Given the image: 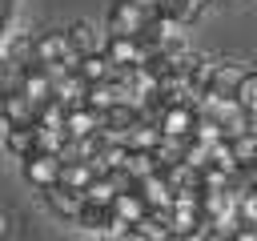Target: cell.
I'll return each mask as SVG.
<instances>
[{"label":"cell","instance_id":"f1b7e54d","mask_svg":"<svg viewBox=\"0 0 257 241\" xmlns=\"http://www.w3.org/2000/svg\"><path fill=\"white\" fill-rule=\"evenodd\" d=\"M213 4H217V0H213Z\"/></svg>","mask_w":257,"mask_h":241},{"label":"cell","instance_id":"8fae6325","mask_svg":"<svg viewBox=\"0 0 257 241\" xmlns=\"http://www.w3.org/2000/svg\"><path fill=\"white\" fill-rule=\"evenodd\" d=\"M92 181H96V169H92L88 161H68V165H60V189H68V193L80 197Z\"/></svg>","mask_w":257,"mask_h":241},{"label":"cell","instance_id":"3957f363","mask_svg":"<svg viewBox=\"0 0 257 241\" xmlns=\"http://www.w3.org/2000/svg\"><path fill=\"white\" fill-rule=\"evenodd\" d=\"M20 173H24V181L32 185V189H52V185H60V157H48V153H28L24 161H20Z\"/></svg>","mask_w":257,"mask_h":241},{"label":"cell","instance_id":"484cf974","mask_svg":"<svg viewBox=\"0 0 257 241\" xmlns=\"http://www.w3.org/2000/svg\"><path fill=\"white\" fill-rule=\"evenodd\" d=\"M249 72H253V76H257V56H253V64H249Z\"/></svg>","mask_w":257,"mask_h":241},{"label":"cell","instance_id":"5b68a950","mask_svg":"<svg viewBox=\"0 0 257 241\" xmlns=\"http://www.w3.org/2000/svg\"><path fill=\"white\" fill-rule=\"evenodd\" d=\"M241 76H245V68H241V64L217 60V64H213V76H209V88H205V96H221V100H233V92H237Z\"/></svg>","mask_w":257,"mask_h":241},{"label":"cell","instance_id":"7c38bea8","mask_svg":"<svg viewBox=\"0 0 257 241\" xmlns=\"http://www.w3.org/2000/svg\"><path fill=\"white\" fill-rule=\"evenodd\" d=\"M80 229H88V233H108V225H112V209L108 205H92V201H80V209H76V217H72Z\"/></svg>","mask_w":257,"mask_h":241},{"label":"cell","instance_id":"ffe728a7","mask_svg":"<svg viewBox=\"0 0 257 241\" xmlns=\"http://www.w3.org/2000/svg\"><path fill=\"white\" fill-rule=\"evenodd\" d=\"M233 100H237V108L241 112H249V108H257V76L245 68V76H241V84H237V92H233Z\"/></svg>","mask_w":257,"mask_h":241},{"label":"cell","instance_id":"4fadbf2b","mask_svg":"<svg viewBox=\"0 0 257 241\" xmlns=\"http://www.w3.org/2000/svg\"><path fill=\"white\" fill-rule=\"evenodd\" d=\"M76 76H80L84 84H104V80H112L116 72H112V64L104 60V52H92V56H80V60H76Z\"/></svg>","mask_w":257,"mask_h":241},{"label":"cell","instance_id":"e0dca14e","mask_svg":"<svg viewBox=\"0 0 257 241\" xmlns=\"http://www.w3.org/2000/svg\"><path fill=\"white\" fill-rule=\"evenodd\" d=\"M44 201H48V209L56 213V217H76V209H80V197L76 193H68V189H60V185H52V189H44Z\"/></svg>","mask_w":257,"mask_h":241},{"label":"cell","instance_id":"9c48e42d","mask_svg":"<svg viewBox=\"0 0 257 241\" xmlns=\"http://www.w3.org/2000/svg\"><path fill=\"white\" fill-rule=\"evenodd\" d=\"M108 209H112V221H120V225H128V229H133V225H141V221L149 217V209H145V201L137 197V189H128V193H116Z\"/></svg>","mask_w":257,"mask_h":241},{"label":"cell","instance_id":"7402d4cb","mask_svg":"<svg viewBox=\"0 0 257 241\" xmlns=\"http://www.w3.org/2000/svg\"><path fill=\"white\" fill-rule=\"evenodd\" d=\"M233 205H237V221L241 225H257V189H245Z\"/></svg>","mask_w":257,"mask_h":241},{"label":"cell","instance_id":"7a4b0ae2","mask_svg":"<svg viewBox=\"0 0 257 241\" xmlns=\"http://www.w3.org/2000/svg\"><path fill=\"white\" fill-rule=\"evenodd\" d=\"M100 52H104V60L112 64V72H133V68H145L153 56H149V48L141 44V40H128V36H108L104 44H100Z\"/></svg>","mask_w":257,"mask_h":241},{"label":"cell","instance_id":"5bb4252c","mask_svg":"<svg viewBox=\"0 0 257 241\" xmlns=\"http://www.w3.org/2000/svg\"><path fill=\"white\" fill-rule=\"evenodd\" d=\"M0 112H4V125H36V108L20 92H4L0 96Z\"/></svg>","mask_w":257,"mask_h":241},{"label":"cell","instance_id":"6da1fadb","mask_svg":"<svg viewBox=\"0 0 257 241\" xmlns=\"http://www.w3.org/2000/svg\"><path fill=\"white\" fill-rule=\"evenodd\" d=\"M157 16L141 4V0H112L108 4V36H128V40H141L145 32H149V24H153Z\"/></svg>","mask_w":257,"mask_h":241},{"label":"cell","instance_id":"d4e9b609","mask_svg":"<svg viewBox=\"0 0 257 241\" xmlns=\"http://www.w3.org/2000/svg\"><path fill=\"white\" fill-rule=\"evenodd\" d=\"M201 241H229V237H225V233H213V229H209V233H205Z\"/></svg>","mask_w":257,"mask_h":241},{"label":"cell","instance_id":"44dd1931","mask_svg":"<svg viewBox=\"0 0 257 241\" xmlns=\"http://www.w3.org/2000/svg\"><path fill=\"white\" fill-rule=\"evenodd\" d=\"M112 197H116V189L108 185V177H96V181L80 193V201H92V205H112Z\"/></svg>","mask_w":257,"mask_h":241},{"label":"cell","instance_id":"d6986e66","mask_svg":"<svg viewBox=\"0 0 257 241\" xmlns=\"http://www.w3.org/2000/svg\"><path fill=\"white\" fill-rule=\"evenodd\" d=\"M124 173H128L133 181H145V177H153V173H161V169H157V157H153V153H128Z\"/></svg>","mask_w":257,"mask_h":241},{"label":"cell","instance_id":"603a6c76","mask_svg":"<svg viewBox=\"0 0 257 241\" xmlns=\"http://www.w3.org/2000/svg\"><path fill=\"white\" fill-rule=\"evenodd\" d=\"M229 241H257V225H237L229 233Z\"/></svg>","mask_w":257,"mask_h":241},{"label":"cell","instance_id":"ac0fdd59","mask_svg":"<svg viewBox=\"0 0 257 241\" xmlns=\"http://www.w3.org/2000/svg\"><path fill=\"white\" fill-rule=\"evenodd\" d=\"M36 129V125H32ZM64 145H68V137H64V129H36V153H48V157H60L64 153Z\"/></svg>","mask_w":257,"mask_h":241},{"label":"cell","instance_id":"8992f818","mask_svg":"<svg viewBox=\"0 0 257 241\" xmlns=\"http://www.w3.org/2000/svg\"><path fill=\"white\" fill-rule=\"evenodd\" d=\"M20 96L32 104V108H40V104H48L52 100V76L44 72V68H24V76H20Z\"/></svg>","mask_w":257,"mask_h":241},{"label":"cell","instance_id":"2e32d148","mask_svg":"<svg viewBox=\"0 0 257 241\" xmlns=\"http://www.w3.org/2000/svg\"><path fill=\"white\" fill-rule=\"evenodd\" d=\"M229 153H233V165L237 169H253L257 165V133H237V137H229Z\"/></svg>","mask_w":257,"mask_h":241},{"label":"cell","instance_id":"52a82bcc","mask_svg":"<svg viewBox=\"0 0 257 241\" xmlns=\"http://www.w3.org/2000/svg\"><path fill=\"white\" fill-rule=\"evenodd\" d=\"M100 133V112H92V108H68L64 112V137L68 141H88V137H96Z\"/></svg>","mask_w":257,"mask_h":241},{"label":"cell","instance_id":"ba28073f","mask_svg":"<svg viewBox=\"0 0 257 241\" xmlns=\"http://www.w3.org/2000/svg\"><path fill=\"white\" fill-rule=\"evenodd\" d=\"M64 36H68V48H72L76 56H92V52H100V32H96L92 20H72V24L64 28Z\"/></svg>","mask_w":257,"mask_h":241},{"label":"cell","instance_id":"9a60e30c","mask_svg":"<svg viewBox=\"0 0 257 241\" xmlns=\"http://www.w3.org/2000/svg\"><path fill=\"white\" fill-rule=\"evenodd\" d=\"M120 145H124L128 153H153V149L161 145V129H157V125H149V120H137Z\"/></svg>","mask_w":257,"mask_h":241},{"label":"cell","instance_id":"277c9868","mask_svg":"<svg viewBox=\"0 0 257 241\" xmlns=\"http://www.w3.org/2000/svg\"><path fill=\"white\" fill-rule=\"evenodd\" d=\"M193 125H197V108L193 104H165L161 116H157V129L169 141H189L193 137Z\"/></svg>","mask_w":257,"mask_h":241},{"label":"cell","instance_id":"4316f807","mask_svg":"<svg viewBox=\"0 0 257 241\" xmlns=\"http://www.w3.org/2000/svg\"><path fill=\"white\" fill-rule=\"evenodd\" d=\"M0 129H4V112H0Z\"/></svg>","mask_w":257,"mask_h":241},{"label":"cell","instance_id":"cb8c5ba5","mask_svg":"<svg viewBox=\"0 0 257 241\" xmlns=\"http://www.w3.org/2000/svg\"><path fill=\"white\" fill-rule=\"evenodd\" d=\"M8 233H12V217L8 209H0V241H8Z\"/></svg>","mask_w":257,"mask_h":241},{"label":"cell","instance_id":"30bf717a","mask_svg":"<svg viewBox=\"0 0 257 241\" xmlns=\"http://www.w3.org/2000/svg\"><path fill=\"white\" fill-rule=\"evenodd\" d=\"M4 153H12V157H28V153H36V129L32 125H4Z\"/></svg>","mask_w":257,"mask_h":241},{"label":"cell","instance_id":"83f0119b","mask_svg":"<svg viewBox=\"0 0 257 241\" xmlns=\"http://www.w3.org/2000/svg\"><path fill=\"white\" fill-rule=\"evenodd\" d=\"M0 96H4V84H0Z\"/></svg>","mask_w":257,"mask_h":241}]
</instances>
